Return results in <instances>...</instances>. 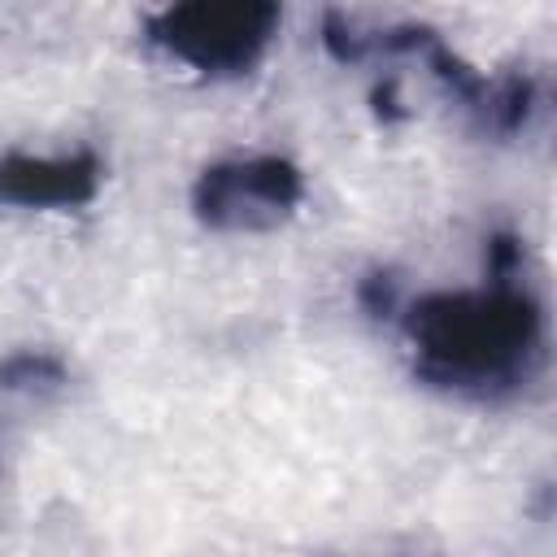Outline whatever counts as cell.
Listing matches in <instances>:
<instances>
[{"label":"cell","instance_id":"cell-4","mask_svg":"<svg viewBox=\"0 0 557 557\" xmlns=\"http://www.w3.org/2000/svg\"><path fill=\"white\" fill-rule=\"evenodd\" d=\"M104 165L91 148L74 152H4L0 157V205L13 209H78L100 191Z\"/></svg>","mask_w":557,"mask_h":557},{"label":"cell","instance_id":"cell-3","mask_svg":"<svg viewBox=\"0 0 557 557\" xmlns=\"http://www.w3.org/2000/svg\"><path fill=\"white\" fill-rule=\"evenodd\" d=\"M300 165L274 152L213 161L191 183V213L209 231H274L300 209Z\"/></svg>","mask_w":557,"mask_h":557},{"label":"cell","instance_id":"cell-5","mask_svg":"<svg viewBox=\"0 0 557 557\" xmlns=\"http://www.w3.org/2000/svg\"><path fill=\"white\" fill-rule=\"evenodd\" d=\"M65 383V361L44 348H22L0 361V387L4 392H57Z\"/></svg>","mask_w":557,"mask_h":557},{"label":"cell","instance_id":"cell-1","mask_svg":"<svg viewBox=\"0 0 557 557\" xmlns=\"http://www.w3.org/2000/svg\"><path fill=\"white\" fill-rule=\"evenodd\" d=\"M400 326L413 348V374L470 400L513 396L544 361V309L518 274L426 292L405 305Z\"/></svg>","mask_w":557,"mask_h":557},{"label":"cell","instance_id":"cell-2","mask_svg":"<svg viewBox=\"0 0 557 557\" xmlns=\"http://www.w3.org/2000/svg\"><path fill=\"white\" fill-rule=\"evenodd\" d=\"M283 26L278 4L261 0H191L170 4L144 22V39L170 61L205 74L235 78L248 74L274 44Z\"/></svg>","mask_w":557,"mask_h":557}]
</instances>
